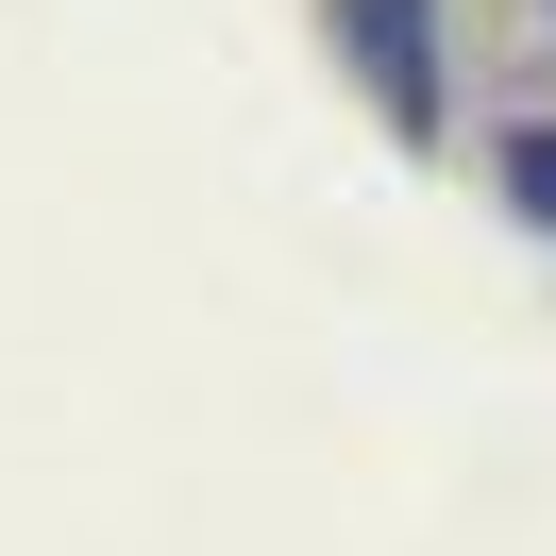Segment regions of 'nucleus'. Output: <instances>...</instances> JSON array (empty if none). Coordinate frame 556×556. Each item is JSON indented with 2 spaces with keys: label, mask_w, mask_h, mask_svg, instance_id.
<instances>
[{
  "label": "nucleus",
  "mask_w": 556,
  "mask_h": 556,
  "mask_svg": "<svg viewBox=\"0 0 556 556\" xmlns=\"http://www.w3.org/2000/svg\"><path fill=\"white\" fill-rule=\"evenodd\" d=\"M506 203H522V219L556 237V118H540V136H506Z\"/></svg>",
  "instance_id": "obj_2"
},
{
  "label": "nucleus",
  "mask_w": 556,
  "mask_h": 556,
  "mask_svg": "<svg viewBox=\"0 0 556 556\" xmlns=\"http://www.w3.org/2000/svg\"><path fill=\"white\" fill-rule=\"evenodd\" d=\"M338 35H354V68H371L388 136H439V0H338Z\"/></svg>",
  "instance_id": "obj_1"
}]
</instances>
